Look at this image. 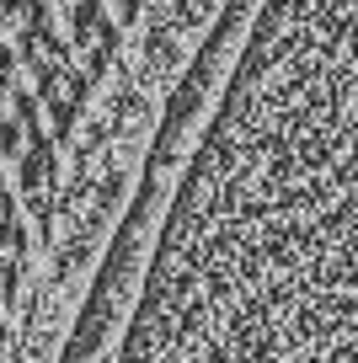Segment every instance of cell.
<instances>
[{"label": "cell", "instance_id": "cell-2", "mask_svg": "<svg viewBox=\"0 0 358 363\" xmlns=\"http://www.w3.org/2000/svg\"><path fill=\"white\" fill-rule=\"evenodd\" d=\"M16 187H22V208H33V214H43L48 198H54V145H38L27 150L22 160H16Z\"/></svg>", "mask_w": 358, "mask_h": 363}, {"label": "cell", "instance_id": "cell-3", "mask_svg": "<svg viewBox=\"0 0 358 363\" xmlns=\"http://www.w3.org/2000/svg\"><path fill=\"white\" fill-rule=\"evenodd\" d=\"M246 75H251V80H262V86H278V91L289 86L294 96H300V91H305V96H321V102H326V91H315L310 80H300V75H294V69H283L278 59H268V54H257V65H251ZM332 102H337V96H332ZM342 107H347V102H342Z\"/></svg>", "mask_w": 358, "mask_h": 363}, {"label": "cell", "instance_id": "cell-1", "mask_svg": "<svg viewBox=\"0 0 358 363\" xmlns=\"http://www.w3.org/2000/svg\"><path fill=\"white\" fill-rule=\"evenodd\" d=\"M257 0H0V96L27 91L38 107L59 86L97 91L124 65L161 75L192 38L219 43Z\"/></svg>", "mask_w": 358, "mask_h": 363}]
</instances>
